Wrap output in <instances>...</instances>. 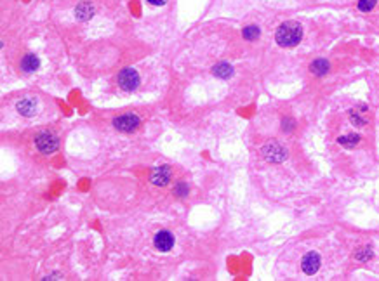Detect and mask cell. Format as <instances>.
<instances>
[{
    "mask_svg": "<svg viewBox=\"0 0 379 281\" xmlns=\"http://www.w3.org/2000/svg\"><path fill=\"white\" fill-rule=\"evenodd\" d=\"M301 38H303V28L296 21L282 23L275 33V40L280 47H294L299 44Z\"/></svg>",
    "mask_w": 379,
    "mask_h": 281,
    "instance_id": "1",
    "label": "cell"
},
{
    "mask_svg": "<svg viewBox=\"0 0 379 281\" xmlns=\"http://www.w3.org/2000/svg\"><path fill=\"white\" fill-rule=\"evenodd\" d=\"M35 148L40 151L42 154H51L59 148V137L53 132H40L35 135Z\"/></svg>",
    "mask_w": 379,
    "mask_h": 281,
    "instance_id": "2",
    "label": "cell"
},
{
    "mask_svg": "<svg viewBox=\"0 0 379 281\" xmlns=\"http://www.w3.org/2000/svg\"><path fill=\"white\" fill-rule=\"evenodd\" d=\"M141 125V120L139 116L132 115V113H125V115L117 116L113 120V127L117 128L118 132H124V134H131V132H136Z\"/></svg>",
    "mask_w": 379,
    "mask_h": 281,
    "instance_id": "3",
    "label": "cell"
},
{
    "mask_svg": "<svg viewBox=\"0 0 379 281\" xmlns=\"http://www.w3.org/2000/svg\"><path fill=\"white\" fill-rule=\"evenodd\" d=\"M261 153H263L264 160L270 161V163H282L287 158V150L284 146H280L278 143L264 144Z\"/></svg>",
    "mask_w": 379,
    "mask_h": 281,
    "instance_id": "4",
    "label": "cell"
},
{
    "mask_svg": "<svg viewBox=\"0 0 379 281\" xmlns=\"http://www.w3.org/2000/svg\"><path fill=\"white\" fill-rule=\"evenodd\" d=\"M139 82H141V80H139L138 72L132 70V68H125V70H122V72L118 73V87H120L122 90H125V92L136 90Z\"/></svg>",
    "mask_w": 379,
    "mask_h": 281,
    "instance_id": "5",
    "label": "cell"
},
{
    "mask_svg": "<svg viewBox=\"0 0 379 281\" xmlns=\"http://www.w3.org/2000/svg\"><path fill=\"white\" fill-rule=\"evenodd\" d=\"M171 177H173V167L171 165H158L151 170V176H150V180L153 186H158V187H164L169 184Z\"/></svg>",
    "mask_w": 379,
    "mask_h": 281,
    "instance_id": "6",
    "label": "cell"
},
{
    "mask_svg": "<svg viewBox=\"0 0 379 281\" xmlns=\"http://www.w3.org/2000/svg\"><path fill=\"white\" fill-rule=\"evenodd\" d=\"M320 264H322V259H320V255L317 254V252H308L303 259H301V267H303V273L308 274V276L315 274L317 271L320 269Z\"/></svg>",
    "mask_w": 379,
    "mask_h": 281,
    "instance_id": "7",
    "label": "cell"
},
{
    "mask_svg": "<svg viewBox=\"0 0 379 281\" xmlns=\"http://www.w3.org/2000/svg\"><path fill=\"white\" fill-rule=\"evenodd\" d=\"M153 245L157 250L169 252L174 247V234L171 231H158L153 238Z\"/></svg>",
    "mask_w": 379,
    "mask_h": 281,
    "instance_id": "8",
    "label": "cell"
},
{
    "mask_svg": "<svg viewBox=\"0 0 379 281\" xmlns=\"http://www.w3.org/2000/svg\"><path fill=\"white\" fill-rule=\"evenodd\" d=\"M16 109L21 113L23 116H33L37 113V101L33 98H23L21 101H18Z\"/></svg>",
    "mask_w": 379,
    "mask_h": 281,
    "instance_id": "9",
    "label": "cell"
},
{
    "mask_svg": "<svg viewBox=\"0 0 379 281\" xmlns=\"http://www.w3.org/2000/svg\"><path fill=\"white\" fill-rule=\"evenodd\" d=\"M38 66H40V59H38L35 54H27V56L21 59V70L23 72H27V73L35 72Z\"/></svg>",
    "mask_w": 379,
    "mask_h": 281,
    "instance_id": "10",
    "label": "cell"
},
{
    "mask_svg": "<svg viewBox=\"0 0 379 281\" xmlns=\"http://www.w3.org/2000/svg\"><path fill=\"white\" fill-rule=\"evenodd\" d=\"M75 14H77V18H79L80 21H87V19L92 18L94 9H92V5H90L89 2H82V4L77 5Z\"/></svg>",
    "mask_w": 379,
    "mask_h": 281,
    "instance_id": "11",
    "label": "cell"
},
{
    "mask_svg": "<svg viewBox=\"0 0 379 281\" xmlns=\"http://www.w3.org/2000/svg\"><path fill=\"white\" fill-rule=\"evenodd\" d=\"M212 75L218 77V78H230L233 75V68L228 63H219L212 68Z\"/></svg>",
    "mask_w": 379,
    "mask_h": 281,
    "instance_id": "12",
    "label": "cell"
},
{
    "mask_svg": "<svg viewBox=\"0 0 379 281\" xmlns=\"http://www.w3.org/2000/svg\"><path fill=\"white\" fill-rule=\"evenodd\" d=\"M310 70H312L313 75L323 77L327 72H329V63H327L325 59H317V61H313V63L310 64Z\"/></svg>",
    "mask_w": 379,
    "mask_h": 281,
    "instance_id": "13",
    "label": "cell"
},
{
    "mask_svg": "<svg viewBox=\"0 0 379 281\" xmlns=\"http://www.w3.org/2000/svg\"><path fill=\"white\" fill-rule=\"evenodd\" d=\"M338 143L341 144V146L345 148H353V146H357L358 143H360V135L358 134H348V135H343V137L338 139Z\"/></svg>",
    "mask_w": 379,
    "mask_h": 281,
    "instance_id": "14",
    "label": "cell"
},
{
    "mask_svg": "<svg viewBox=\"0 0 379 281\" xmlns=\"http://www.w3.org/2000/svg\"><path fill=\"white\" fill-rule=\"evenodd\" d=\"M259 26H256V25H251V26H245L244 31H242V37L245 38V40H256V38L259 37Z\"/></svg>",
    "mask_w": 379,
    "mask_h": 281,
    "instance_id": "15",
    "label": "cell"
},
{
    "mask_svg": "<svg viewBox=\"0 0 379 281\" xmlns=\"http://www.w3.org/2000/svg\"><path fill=\"white\" fill-rule=\"evenodd\" d=\"M376 4H378V0H358V9L362 12H369L376 7Z\"/></svg>",
    "mask_w": 379,
    "mask_h": 281,
    "instance_id": "16",
    "label": "cell"
},
{
    "mask_svg": "<svg viewBox=\"0 0 379 281\" xmlns=\"http://www.w3.org/2000/svg\"><path fill=\"white\" fill-rule=\"evenodd\" d=\"M174 195L179 196V198H184V196L188 195V184L183 182V180H179V182L174 186Z\"/></svg>",
    "mask_w": 379,
    "mask_h": 281,
    "instance_id": "17",
    "label": "cell"
},
{
    "mask_svg": "<svg viewBox=\"0 0 379 281\" xmlns=\"http://www.w3.org/2000/svg\"><path fill=\"white\" fill-rule=\"evenodd\" d=\"M350 118H351V122L357 125V127H364L365 125V118L358 115V111H350Z\"/></svg>",
    "mask_w": 379,
    "mask_h": 281,
    "instance_id": "18",
    "label": "cell"
},
{
    "mask_svg": "<svg viewBox=\"0 0 379 281\" xmlns=\"http://www.w3.org/2000/svg\"><path fill=\"white\" fill-rule=\"evenodd\" d=\"M371 255H372L371 248H360V250L357 252V255H355V257H357L358 260H365V259H369Z\"/></svg>",
    "mask_w": 379,
    "mask_h": 281,
    "instance_id": "19",
    "label": "cell"
},
{
    "mask_svg": "<svg viewBox=\"0 0 379 281\" xmlns=\"http://www.w3.org/2000/svg\"><path fill=\"white\" fill-rule=\"evenodd\" d=\"M148 2H150L151 5H164L167 0H148Z\"/></svg>",
    "mask_w": 379,
    "mask_h": 281,
    "instance_id": "20",
    "label": "cell"
}]
</instances>
